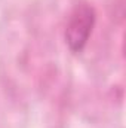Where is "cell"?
<instances>
[{
	"mask_svg": "<svg viewBox=\"0 0 126 128\" xmlns=\"http://www.w3.org/2000/svg\"><path fill=\"white\" fill-rule=\"evenodd\" d=\"M92 24H94V14L89 6L83 4L74 10L70 24L67 27V40L73 51H80L83 48L92 30Z\"/></svg>",
	"mask_w": 126,
	"mask_h": 128,
	"instance_id": "1",
	"label": "cell"
}]
</instances>
